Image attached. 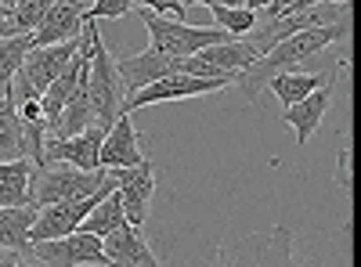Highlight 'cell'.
<instances>
[{"label": "cell", "mask_w": 361, "mask_h": 267, "mask_svg": "<svg viewBox=\"0 0 361 267\" xmlns=\"http://www.w3.org/2000/svg\"><path fill=\"white\" fill-rule=\"evenodd\" d=\"M137 4L156 15H166V18H185V4L180 0H137Z\"/></svg>", "instance_id": "cell-27"}, {"label": "cell", "mask_w": 361, "mask_h": 267, "mask_svg": "<svg viewBox=\"0 0 361 267\" xmlns=\"http://www.w3.org/2000/svg\"><path fill=\"white\" fill-rule=\"evenodd\" d=\"M83 29L90 37V66H87V94L90 105H94V123L112 127V120L119 116V105H123V83H119L116 62L98 33V18H83Z\"/></svg>", "instance_id": "cell-3"}, {"label": "cell", "mask_w": 361, "mask_h": 267, "mask_svg": "<svg viewBox=\"0 0 361 267\" xmlns=\"http://www.w3.org/2000/svg\"><path fill=\"white\" fill-rule=\"evenodd\" d=\"M87 8H90V0H54V4L44 11L40 25L33 29V47L80 37V33H83Z\"/></svg>", "instance_id": "cell-14"}, {"label": "cell", "mask_w": 361, "mask_h": 267, "mask_svg": "<svg viewBox=\"0 0 361 267\" xmlns=\"http://www.w3.org/2000/svg\"><path fill=\"white\" fill-rule=\"evenodd\" d=\"M336 185L350 188V144H343L340 156H336Z\"/></svg>", "instance_id": "cell-28"}, {"label": "cell", "mask_w": 361, "mask_h": 267, "mask_svg": "<svg viewBox=\"0 0 361 267\" xmlns=\"http://www.w3.org/2000/svg\"><path fill=\"white\" fill-rule=\"evenodd\" d=\"M22 152V120L11 98H0V159H18Z\"/></svg>", "instance_id": "cell-23"}, {"label": "cell", "mask_w": 361, "mask_h": 267, "mask_svg": "<svg viewBox=\"0 0 361 267\" xmlns=\"http://www.w3.org/2000/svg\"><path fill=\"white\" fill-rule=\"evenodd\" d=\"M109 127L90 123L73 137H44V159L47 163H69L80 170H98V148Z\"/></svg>", "instance_id": "cell-12"}, {"label": "cell", "mask_w": 361, "mask_h": 267, "mask_svg": "<svg viewBox=\"0 0 361 267\" xmlns=\"http://www.w3.org/2000/svg\"><path fill=\"white\" fill-rule=\"evenodd\" d=\"M54 4V0H18L15 8H8V15H11V29L15 33H33V29L40 25V18H44V11Z\"/></svg>", "instance_id": "cell-25"}, {"label": "cell", "mask_w": 361, "mask_h": 267, "mask_svg": "<svg viewBox=\"0 0 361 267\" xmlns=\"http://www.w3.org/2000/svg\"><path fill=\"white\" fill-rule=\"evenodd\" d=\"M29 177L33 163L25 156L0 159V206H29Z\"/></svg>", "instance_id": "cell-19"}, {"label": "cell", "mask_w": 361, "mask_h": 267, "mask_svg": "<svg viewBox=\"0 0 361 267\" xmlns=\"http://www.w3.org/2000/svg\"><path fill=\"white\" fill-rule=\"evenodd\" d=\"M231 87V80H221V76H192V73H170L156 83H145L141 91L127 94L119 112H134V108H145V105H159V101H180V98H199V94H214V91H224Z\"/></svg>", "instance_id": "cell-7"}, {"label": "cell", "mask_w": 361, "mask_h": 267, "mask_svg": "<svg viewBox=\"0 0 361 267\" xmlns=\"http://www.w3.org/2000/svg\"><path fill=\"white\" fill-rule=\"evenodd\" d=\"M112 170L98 166V170H80L69 163H44L40 170H33L29 177V210L47 202H66V199H83L94 192H112Z\"/></svg>", "instance_id": "cell-2"}, {"label": "cell", "mask_w": 361, "mask_h": 267, "mask_svg": "<svg viewBox=\"0 0 361 267\" xmlns=\"http://www.w3.org/2000/svg\"><path fill=\"white\" fill-rule=\"evenodd\" d=\"M271 4V0H243V8H250V11H264Z\"/></svg>", "instance_id": "cell-29"}, {"label": "cell", "mask_w": 361, "mask_h": 267, "mask_svg": "<svg viewBox=\"0 0 361 267\" xmlns=\"http://www.w3.org/2000/svg\"><path fill=\"white\" fill-rule=\"evenodd\" d=\"M137 15H141V22H145V29H148V37H152V51H159V54H170V58H188V54H195V51H202V47H209V44H221V40H228V33L224 29H217V25H188L185 18H166V15H156V11H148V8H137Z\"/></svg>", "instance_id": "cell-4"}, {"label": "cell", "mask_w": 361, "mask_h": 267, "mask_svg": "<svg viewBox=\"0 0 361 267\" xmlns=\"http://www.w3.org/2000/svg\"><path fill=\"white\" fill-rule=\"evenodd\" d=\"M83 33L73 40H58V44H44V47H29L22 66L11 80V101H25V98H40L47 91V83L66 69V62L76 54Z\"/></svg>", "instance_id": "cell-5"}, {"label": "cell", "mask_w": 361, "mask_h": 267, "mask_svg": "<svg viewBox=\"0 0 361 267\" xmlns=\"http://www.w3.org/2000/svg\"><path fill=\"white\" fill-rule=\"evenodd\" d=\"M102 249L112 267H159V256L148 249L134 224H119L109 235H102Z\"/></svg>", "instance_id": "cell-17"}, {"label": "cell", "mask_w": 361, "mask_h": 267, "mask_svg": "<svg viewBox=\"0 0 361 267\" xmlns=\"http://www.w3.org/2000/svg\"><path fill=\"white\" fill-rule=\"evenodd\" d=\"M141 159H145V152H141V141H137V127L130 123V112H119L112 120V127L105 130V137H102L98 166L119 170V166H134Z\"/></svg>", "instance_id": "cell-16"}, {"label": "cell", "mask_w": 361, "mask_h": 267, "mask_svg": "<svg viewBox=\"0 0 361 267\" xmlns=\"http://www.w3.org/2000/svg\"><path fill=\"white\" fill-rule=\"evenodd\" d=\"M29 47H33V33L0 37V98H11V80H15Z\"/></svg>", "instance_id": "cell-21"}, {"label": "cell", "mask_w": 361, "mask_h": 267, "mask_svg": "<svg viewBox=\"0 0 361 267\" xmlns=\"http://www.w3.org/2000/svg\"><path fill=\"white\" fill-rule=\"evenodd\" d=\"M347 37H350V18L329 22V25H314V29H300V33L279 40L267 54H260L253 66H246L243 73L235 76V83L243 87V94H246L250 101H260L264 91H267V80L275 76V73H286V69L304 66L307 58H314L318 51L333 47V44H340V40H347Z\"/></svg>", "instance_id": "cell-1"}, {"label": "cell", "mask_w": 361, "mask_h": 267, "mask_svg": "<svg viewBox=\"0 0 361 267\" xmlns=\"http://www.w3.org/2000/svg\"><path fill=\"white\" fill-rule=\"evenodd\" d=\"M314 87H322V76H314V73H296V69L275 73V76L267 80V91L282 101V108L293 105V101H300V98H307Z\"/></svg>", "instance_id": "cell-20"}, {"label": "cell", "mask_w": 361, "mask_h": 267, "mask_svg": "<svg viewBox=\"0 0 361 267\" xmlns=\"http://www.w3.org/2000/svg\"><path fill=\"white\" fill-rule=\"evenodd\" d=\"M137 0H90L87 18H123Z\"/></svg>", "instance_id": "cell-26"}, {"label": "cell", "mask_w": 361, "mask_h": 267, "mask_svg": "<svg viewBox=\"0 0 361 267\" xmlns=\"http://www.w3.org/2000/svg\"><path fill=\"white\" fill-rule=\"evenodd\" d=\"M33 260L54 263V267H112L105 249H102V239L83 231V228H76L69 235H58V239L33 242Z\"/></svg>", "instance_id": "cell-8"}, {"label": "cell", "mask_w": 361, "mask_h": 267, "mask_svg": "<svg viewBox=\"0 0 361 267\" xmlns=\"http://www.w3.org/2000/svg\"><path fill=\"white\" fill-rule=\"evenodd\" d=\"M293 231L286 228H271L264 235H246V239H235V242H224L214 260L217 263H293Z\"/></svg>", "instance_id": "cell-9"}, {"label": "cell", "mask_w": 361, "mask_h": 267, "mask_svg": "<svg viewBox=\"0 0 361 267\" xmlns=\"http://www.w3.org/2000/svg\"><path fill=\"white\" fill-rule=\"evenodd\" d=\"M180 58H170V54H159V51H141V54H127V58H116V73H119V83H123V94H134L141 91L145 83H156L170 73H180Z\"/></svg>", "instance_id": "cell-15"}, {"label": "cell", "mask_w": 361, "mask_h": 267, "mask_svg": "<svg viewBox=\"0 0 361 267\" xmlns=\"http://www.w3.org/2000/svg\"><path fill=\"white\" fill-rule=\"evenodd\" d=\"M29 224H33V210L29 206H0V249H15L22 260H33V242H29Z\"/></svg>", "instance_id": "cell-18"}, {"label": "cell", "mask_w": 361, "mask_h": 267, "mask_svg": "<svg viewBox=\"0 0 361 267\" xmlns=\"http://www.w3.org/2000/svg\"><path fill=\"white\" fill-rule=\"evenodd\" d=\"M0 4H4V8H15V4H18V0H0Z\"/></svg>", "instance_id": "cell-30"}, {"label": "cell", "mask_w": 361, "mask_h": 267, "mask_svg": "<svg viewBox=\"0 0 361 267\" xmlns=\"http://www.w3.org/2000/svg\"><path fill=\"white\" fill-rule=\"evenodd\" d=\"M112 181H116L119 202H123L127 224L141 228L148 221V206H152V195H156V166H152V159H141L134 166L112 170Z\"/></svg>", "instance_id": "cell-10"}, {"label": "cell", "mask_w": 361, "mask_h": 267, "mask_svg": "<svg viewBox=\"0 0 361 267\" xmlns=\"http://www.w3.org/2000/svg\"><path fill=\"white\" fill-rule=\"evenodd\" d=\"M209 15H214V25L224 29L228 37H246L257 25V11L250 8H209Z\"/></svg>", "instance_id": "cell-24"}, {"label": "cell", "mask_w": 361, "mask_h": 267, "mask_svg": "<svg viewBox=\"0 0 361 267\" xmlns=\"http://www.w3.org/2000/svg\"><path fill=\"white\" fill-rule=\"evenodd\" d=\"M102 195L109 192H94V195H83V199H66V202H47L33 210V224H29V242H40V239H58V235H69L80 228V221L90 213Z\"/></svg>", "instance_id": "cell-11"}, {"label": "cell", "mask_w": 361, "mask_h": 267, "mask_svg": "<svg viewBox=\"0 0 361 267\" xmlns=\"http://www.w3.org/2000/svg\"><path fill=\"white\" fill-rule=\"evenodd\" d=\"M119 224H127V217H123V202H119V195H116V188L109 192V195H102L94 206H90V213L80 221V228L83 231H90V235H109L112 228H119Z\"/></svg>", "instance_id": "cell-22"}, {"label": "cell", "mask_w": 361, "mask_h": 267, "mask_svg": "<svg viewBox=\"0 0 361 267\" xmlns=\"http://www.w3.org/2000/svg\"><path fill=\"white\" fill-rule=\"evenodd\" d=\"M260 58V51L246 40V37H228L221 44H209L188 58H180V73H192V76H221V80H231L243 73L246 66H253Z\"/></svg>", "instance_id": "cell-6"}, {"label": "cell", "mask_w": 361, "mask_h": 267, "mask_svg": "<svg viewBox=\"0 0 361 267\" xmlns=\"http://www.w3.org/2000/svg\"><path fill=\"white\" fill-rule=\"evenodd\" d=\"M333 83H336V69L329 73V76L322 80V87H314L307 98H300V101L286 105V116H282V120H286V127H293L296 144H307L311 134L318 130V123L325 120L329 105H333Z\"/></svg>", "instance_id": "cell-13"}]
</instances>
